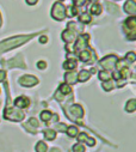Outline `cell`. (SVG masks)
<instances>
[{
	"label": "cell",
	"instance_id": "1",
	"mask_svg": "<svg viewBox=\"0 0 136 152\" xmlns=\"http://www.w3.org/2000/svg\"><path fill=\"white\" fill-rule=\"evenodd\" d=\"M30 39H32V36L25 35V36H16V37H12V39L4 40L3 42H0V53L10 50L12 48H17L18 46L27 42Z\"/></svg>",
	"mask_w": 136,
	"mask_h": 152
},
{
	"label": "cell",
	"instance_id": "2",
	"mask_svg": "<svg viewBox=\"0 0 136 152\" xmlns=\"http://www.w3.org/2000/svg\"><path fill=\"white\" fill-rule=\"evenodd\" d=\"M123 28H124V31L127 34V37H128L129 40L134 41L136 39V18L134 16L129 17L124 22Z\"/></svg>",
	"mask_w": 136,
	"mask_h": 152
},
{
	"label": "cell",
	"instance_id": "3",
	"mask_svg": "<svg viewBox=\"0 0 136 152\" xmlns=\"http://www.w3.org/2000/svg\"><path fill=\"white\" fill-rule=\"evenodd\" d=\"M5 119L10 121H22L24 119V113L17 107H7L5 109Z\"/></svg>",
	"mask_w": 136,
	"mask_h": 152
},
{
	"label": "cell",
	"instance_id": "4",
	"mask_svg": "<svg viewBox=\"0 0 136 152\" xmlns=\"http://www.w3.org/2000/svg\"><path fill=\"white\" fill-rule=\"evenodd\" d=\"M51 17L55 20H62L66 17V7L61 3H55L51 9Z\"/></svg>",
	"mask_w": 136,
	"mask_h": 152
},
{
	"label": "cell",
	"instance_id": "5",
	"mask_svg": "<svg viewBox=\"0 0 136 152\" xmlns=\"http://www.w3.org/2000/svg\"><path fill=\"white\" fill-rule=\"evenodd\" d=\"M117 62H118V59H117L116 55H108L104 59H101L99 64H100V66L103 67L105 71H111V69L115 68Z\"/></svg>",
	"mask_w": 136,
	"mask_h": 152
},
{
	"label": "cell",
	"instance_id": "6",
	"mask_svg": "<svg viewBox=\"0 0 136 152\" xmlns=\"http://www.w3.org/2000/svg\"><path fill=\"white\" fill-rule=\"evenodd\" d=\"M19 84L24 88H31L38 84V79L35 77V75H30V74H25L23 77L19 78Z\"/></svg>",
	"mask_w": 136,
	"mask_h": 152
},
{
	"label": "cell",
	"instance_id": "7",
	"mask_svg": "<svg viewBox=\"0 0 136 152\" xmlns=\"http://www.w3.org/2000/svg\"><path fill=\"white\" fill-rule=\"evenodd\" d=\"M82 115H84V110H82V107L79 104H73L68 109V118H71L72 120L81 119Z\"/></svg>",
	"mask_w": 136,
	"mask_h": 152
},
{
	"label": "cell",
	"instance_id": "8",
	"mask_svg": "<svg viewBox=\"0 0 136 152\" xmlns=\"http://www.w3.org/2000/svg\"><path fill=\"white\" fill-rule=\"evenodd\" d=\"M88 41H90V36L88 35H81L78 37V41L75 43V49L77 50H84L86 49L87 45H88Z\"/></svg>",
	"mask_w": 136,
	"mask_h": 152
},
{
	"label": "cell",
	"instance_id": "9",
	"mask_svg": "<svg viewBox=\"0 0 136 152\" xmlns=\"http://www.w3.org/2000/svg\"><path fill=\"white\" fill-rule=\"evenodd\" d=\"M7 67H25V64L23 62V58L22 55H17L16 58L11 59L7 61Z\"/></svg>",
	"mask_w": 136,
	"mask_h": 152
},
{
	"label": "cell",
	"instance_id": "10",
	"mask_svg": "<svg viewBox=\"0 0 136 152\" xmlns=\"http://www.w3.org/2000/svg\"><path fill=\"white\" fill-rule=\"evenodd\" d=\"M124 12H127L128 15H131V16H134L136 13L135 0H127V3L124 4Z\"/></svg>",
	"mask_w": 136,
	"mask_h": 152
},
{
	"label": "cell",
	"instance_id": "11",
	"mask_svg": "<svg viewBox=\"0 0 136 152\" xmlns=\"http://www.w3.org/2000/svg\"><path fill=\"white\" fill-rule=\"evenodd\" d=\"M29 104H30V99L27 97H25V96H20L18 98H16V101H14V107H17L19 109L27 108Z\"/></svg>",
	"mask_w": 136,
	"mask_h": 152
},
{
	"label": "cell",
	"instance_id": "12",
	"mask_svg": "<svg viewBox=\"0 0 136 152\" xmlns=\"http://www.w3.org/2000/svg\"><path fill=\"white\" fill-rule=\"evenodd\" d=\"M64 80H66L67 84H69V85L77 84L78 83V73H75V72H67L64 74Z\"/></svg>",
	"mask_w": 136,
	"mask_h": 152
},
{
	"label": "cell",
	"instance_id": "13",
	"mask_svg": "<svg viewBox=\"0 0 136 152\" xmlns=\"http://www.w3.org/2000/svg\"><path fill=\"white\" fill-rule=\"evenodd\" d=\"M74 39H75V34H74L72 30L67 29V30H64V31L62 32V40H63L64 42L71 43V42L74 41Z\"/></svg>",
	"mask_w": 136,
	"mask_h": 152
},
{
	"label": "cell",
	"instance_id": "14",
	"mask_svg": "<svg viewBox=\"0 0 136 152\" xmlns=\"http://www.w3.org/2000/svg\"><path fill=\"white\" fill-rule=\"evenodd\" d=\"M90 78H91V72H88L87 69H82V71H80V73H78V82L84 83V82L88 80Z\"/></svg>",
	"mask_w": 136,
	"mask_h": 152
},
{
	"label": "cell",
	"instance_id": "15",
	"mask_svg": "<svg viewBox=\"0 0 136 152\" xmlns=\"http://www.w3.org/2000/svg\"><path fill=\"white\" fill-rule=\"evenodd\" d=\"M98 77H99V79L101 80V82H108V80H110L111 79V73L109 72V71H100L99 73H98Z\"/></svg>",
	"mask_w": 136,
	"mask_h": 152
},
{
	"label": "cell",
	"instance_id": "16",
	"mask_svg": "<svg viewBox=\"0 0 136 152\" xmlns=\"http://www.w3.org/2000/svg\"><path fill=\"white\" fill-rule=\"evenodd\" d=\"M125 110L128 113H134L136 110V99H130L127 102V105H125Z\"/></svg>",
	"mask_w": 136,
	"mask_h": 152
},
{
	"label": "cell",
	"instance_id": "17",
	"mask_svg": "<svg viewBox=\"0 0 136 152\" xmlns=\"http://www.w3.org/2000/svg\"><path fill=\"white\" fill-rule=\"evenodd\" d=\"M75 67H77V61L75 60H71L69 59V60H67L66 62H63V68L64 69H71L72 71Z\"/></svg>",
	"mask_w": 136,
	"mask_h": 152
},
{
	"label": "cell",
	"instance_id": "18",
	"mask_svg": "<svg viewBox=\"0 0 136 152\" xmlns=\"http://www.w3.org/2000/svg\"><path fill=\"white\" fill-rule=\"evenodd\" d=\"M90 12H91L92 15H94V16H98V15H100V13H101V5H99V4L94 3V4L91 6V9H90Z\"/></svg>",
	"mask_w": 136,
	"mask_h": 152
},
{
	"label": "cell",
	"instance_id": "19",
	"mask_svg": "<svg viewBox=\"0 0 136 152\" xmlns=\"http://www.w3.org/2000/svg\"><path fill=\"white\" fill-rule=\"evenodd\" d=\"M59 91H60L62 95H69V94L72 92V89H71V86L68 85V84H61Z\"/></svg>",
	"mask_w": 136,
	"mask_h": 152
},
{
	"label": "cell",
	"instance_id": "20",
	"mask_svg": "<svg viewBox=\"0 0 136 152\" xmlns=\"http://www.w3.org/2000/svg\"><path fill=\"white\" fill-rule=\"evenodd\" d=\"M44 138L47 140H54L56 138V133L53 129H46L44 131Z\"/></svg>",
	"mask_w": 136,
	"mask_h": 152
},
{
	"label": "cell",
	"instance_id": "21",
	"mask_svg": "<svg viewBox=\"0 0 136 152\" xmlns=\"http://www.w3.org/2000/svg\"><path fill=\"white\" fill-rule=\"evenodd\" d=\"M68 29L69 30H72L74 34H77V32H79V31H81V28L78 25V23H75V22H71V23H68Z\"/></svg>",
	"mask_w": 136,
	"mask_h": 152
},
{
	"label": "cell",
	"instance_id": "22",
	"mask_svg": "<svg viewBox=\"0 0 136 152\" xmlns=\"http://www.w3.org/2000/svg\"><path fill=\"white\" fill-rule=\"evenodd\" d=\"M79 20L81 23H84V24H87V23L91 22V16L88 15V12H84V13H81L79 16Z\"/></svg>",
	"mask_w": 136,
	"mask_h": 152
},
{
	"label": "cell",
	"instance_id": "23",
	"mask_svg": "<svg viewBox=\"0 0 136 152\" xmlns=\"http://www.w3.org/2000/svg\"><path fill=\"white\" fill-rule=\"evenodd\" d=\"M78 133H79V131H78V128L75 126H71V127L67 128V134L69 135V137H72V138L73 137H77Z\"/></svg>",
	"mask_w": 136,
	"mask_h": 152
},
{
	"label": "cell",
	"instance_id": "24",
	"mask_svg": "<svg viewBox=\"0 0 136 152\" xmlns=\"http://www.w3.org/2000/svg\"><path fill=\"white\" fill-rule=\"evenodd\" d=\"M51 115H53V114H51L50 111L44 110V111L41 113V120L44 121V122H47V121H49V120L51 119Z\"/></svg>",
	"mask_w": 136,
	"mask_h": 152
},
{
	"label": "cell",
	"instance_id": "25",
	"mask_svg": "<svg viewBox=\"0 0 136 152\" xmlns=\"http://www.w3.org/2000/svg\"><path fill=\"white\" fill-rule=\"evenodd\" d=\"M36 152H47V145H46V142H43V141H38L37 142V145H36Z\"/></svg>",
	"mask_w": 136,
	"mask_h": 152
},
{
	"label": "cell",
	"instance_id": "26",
	"mask_svg": "<svg viewBox=\"0 0 136 152\" xmlns=\"http://www.w3.org/2000/svg\"><path fill=\"white\" fill-rule=\"evenodd\" d=\"M66 15H68L69 17H73V16H75V15H78V9H75L74 6L67 7V10H66Z\"/></svg>",
	"mask_w": 136,
	"mask_h": 152
},
{
	"label": "cell",
	"instance_id": "27",
	"mask_svg": "<svg viewBox=\"0 0 136 152\" xmlns=\"http://www.w3.org/2000/svg\"><path fill=\"white\" fill-rule=\"evenodd\" d=\"M103 89L105 91H111L114 89V83L111 80H108V82H104L103 83Z\"/></svg>",
	"mask_w": 136,
	"mask_h": 152
},
{
	"label": "cell",
	"instance_id": "28",
	"mask_svg": "<svg viewBox=\"0 0 136 152\" xmlns=\"http://www.w3.org/2000/svg\"><path fill=\"white\" fill-rule=\"evenodd\" d=\"M125 56H127L125 59H127L129 62H131V64H132V62H135V60H136V54H135L134 52H129V53H127V55H125Z\"/></svg>",
	"mask_w": 136,
	"mask_h": 152
},
{
	"label": "cell",
	"instance_id": "29",
	"mask_svg": "<svg viewBox=\"0 0 136 152\" xmlns=\"http://www.w3.org/2000/svg\"><path fill=\"white\" fill-rule=\"evenodd\" d=\"M105 5H106L109 12H111V13H118V10H117V7H116L115 5H112V4H110V3H105Z\"/></svg>",
	"mask_w": 136,
	"mask_h": 152
},
{
	"label": "cell",
	"instance_id": "30",
	"mask_svg": "<svg viewBox=\"0 0 136 152\" xmlns=\"http://www.w3.org/2000/svg\"><path fill=\"white\" fill-rule=\"evenodd\" d=\"M73 151L74 152H85V147L79 142V144H77V145L73 146Z\"/></svg>",
	"mask_w": 136,
	"mask_h": 152
},
{
	"label": "cell",
	"instance_id": "31",
	"mask_svg": "<svg viewBox=\"0 0 136 152\" xmlns=\"http://www.w3.org/2000/svg\"><path fill=\"white\" fill-rule=\"evenodd\" d=\"M27 124H29L30 126H32V127H35V128H36V127H38V121H37L36 119H33V118H32V119H30Z\"/></svg>",
	"mask_w": 136,
	"mask_h": 152
},
{
	"label": "cell",
	"instance_id": "32",
	"mask_svg": "<svg viewBox=\"0 0 136 152\" xmlns=\"http://www.w3.org/2000/svg\"><path fill=\"white\" fill-rule=\"evenodd\" d=\"M87 134L86 133H80L79 135H78V140H79V142H82V141H85L86 139H87Z\"/></svg>",
	"mask_w": 136,
	"mask_h": 152
},
{
	"label": "cell",
	"instance_id": "33",
	"mask_svg": "<svg viewBox=\"0 0 136 152\" xmlns=\"http://www.w3.org/2000/svg\"><path fill=\"white\" fill-rule=\"evenodd\" d=\"M85 142H86L88 146H94V145H95V140H94L93 138H90V137H87V139L85 140Z\"/></svg>",
	"mask_w": 136,
	"mask_h": 152
},
{
	"label": "cell",
	"instance_id": "34",
	"mask_svg": "<svg viewBox=\"0 0 136 152\" xmlns=\"http://www.w3.org/2000/svg\"><path fill=\"white\" fill-rule=\"evenodd\" d=\"M73 3H74V5L75 6H82L85 3H86V0H73Z\"/></svg>",
	"mask_w": 136,
	"mask_h": 152
},
{
	"label": "cell",
	"instance_id": "35",
	"mask_svg": "<svg viewBox=\"0 0 136 152\" xmlns=\"http://www.w3.org/2000/svg\"><path fill=\"white\" fill-rule=\"evenodd\" d=\"M37 67H38L40 69H44V68L47 67V62H46V61H38V62H37Z\"/></svg>",
	"mask_w": 136,
	"mask_h": 152
},
{
	"label": "cell",
	"instance_id": "36",
	"mask_svg": "<svg viewBox=\"0 0 136 152\" xmlns=\"http://www.w3.org/2000/svg\"><path fill=\"white\" fill-rule=\"evenodd\" d=\"M27 5H36L38 3V0H25Z\"/></svg>",
	"mask_w": 136,
	"mask_h": 152
},
{
	"label": "cell",
	"instance_id": "37",
	"mask_svg": "<svg viewBox=\"0 0 136 152\" xmlns=\"http://www.w3.org/2000/svg\"><path fill=\"white\" fill-rule=\"evenodd\" d=\"M48 42V37L47 36H41L40 37V43H47Z\"/></svg>",
	"mask_w": 136,
	"mask_h": 152
},
{
	"label": "cell",
	"instance_id": "38",
	"mask_svg": "<svg viewBox=\"0 0 136 152\" xmlns=\"http://www.w3.org/2000/svg\"><path fill=\"white\" fill-rule=\"evenodd\" d=\"M5 71H3V69H0V82H3L4 79H5Z\"/></svg>",
	"mask_w": 136,
	"mask_h": 152
},
{
	"label": "cell",
	"instance_id": "39",
	"mask_svg": "<svg viewBox=\"0 0 136 152\" xmlns=\"http://www.w3.org/2000/svg\"><path fill=\"white\" fill-rule=\"evenodd\" d=\"M57 129H60V131H64V129H67V127H66L63 124H61V125H57Z\"/></svg>",
	"mask_w": 136,
	"mask_h": 152
},
{
	"label": "cell",
	"instance_id": "40",
	"mask_svg": "<svg viewBox=\"0 0 136 152\" xmlns=\"http://www.w3.org/2000/svg\"><path fill=\"white\" fill-rule=\"evenodd\" d=\"M50 152H60V150H57V148H51Z\"/></svg>",
	"mask_w": 136,
	"mask_h": 152
},
{
	"label": "cell",
	"instance_id": "41",
	"mask_svg": "<svg viewBox=\"0 0 136 152\" xmlns=\"http://www.w3.org/2000/svg\"><path fill=\"white\" fill-rule=\"evenodd\" d=\"M0 25H1V16H0Z\"/></svg>",
	"mask_w": 136,
	"mask_h": 152
},
{
	"label": "cell",
	"instance_id": "42",
	"mask_svg": "<svg viewBox=\"0 0 136 152\" xmlns=\"http://www.w3.org/2000/svg\"><path fill=\"white\" fill-rule=\"evenodd\" d=\"M91 1H93V3H94V1H97V0H91Z\"/></svg>",
	"mask_w": 136,
	"mask_h": 152
},
{
	"label": "cell",
	"instance_id": "43",
	"mask_svg": "<svg viewBox=\"0 0 136 152\" xmlns=\"http://www.w3.org/2000/svg\"><path fill=\"white\" fill-rule=\"evenodd\" d=\"M60 1H63V0H60Z\"/></svg>",
	"mask_w": 136,
	"mask_h": 152
}]
</instances>
